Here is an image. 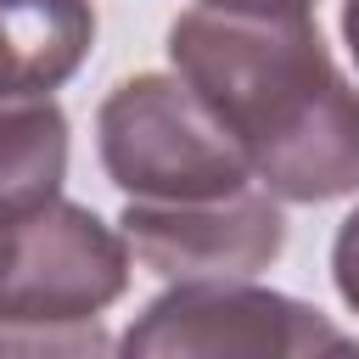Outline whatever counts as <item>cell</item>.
Listing matches in <instances>:
<instances>
[{
	"label": "cell",
	"mask_w": 359,
	"mask_h": 359,
	"mask_svg": "<svg viewBox=\"0 0 359 359\" xmlns=\"http://www.w3.org/2000/svg\"><path fill=\"white\" fill-rule=\"evenodd\" d=\"M174 73L213 107L280 202H337L359 191V90L331 62L314 17L180 11Z\"/></svg>",
	"instance_id": "cell-1"
},
{
	"label": "cell",
	"mask_w": 359,
	"mask_h": 359,
	"mask_svg": "<svg viewBox=\"0 0 359 359\" xmlns=\"http://www.w3.org/2000/svg\"><path fill=\"white\" fill-rule=\"evenodd\" d=\"M129 241L79 202L6 230L0 258V353H107L95 314L129 292Z\"/></svg>",
	"instance_id": "cell-2"
},
{
	"label": "cell",
	"mask_w": 359,
	"mask_h": 359,
	"mask_svg": "<svg viewBox=\"0 0 359 359\" xmlns=\"http://www.w3.org/2000/svg\"><path fill=\"white\" fill-rule=\"evenodd\" d=\"M95 146L123 202H208L252 185L247 151L180 73L112 84L95 112Z\"/></svg>",
	"instance_id": "cell-3"
},
{
	"label": "cell",
	"mask_w": 359,
	"mask_h": 359,
	"mask_svg": "<svg viewBox=\"0 0 359 359\" xmlns=\"http://www.w3.org/2000/svg\"><path fill=\"white\" fill-rule=\"evenodd\" d=\"M353 348L359 337L337 331L314 303L252 280H174L118 342L129 359H309Z\"/></svg>",
	"instance_id": "cell-4"
},
{
	"label": "cell",
	"mask_w": 359,
	"mask_h": 359,
	"mask_svg": "<svg viewBox=\"0 0 359 359\" xmlns=\"http://www.w3.org/2000/svg\"><path fill=\"white\" fill-rule=\"evenodd\" d=\"M264 185L208 202H123V241L157 280H252L286 247V219Z\"/></svg>",
	"instance_id": "cell-5"
},
{
	"label": "cell",
	"mask_w": 359,
	"mask_h": 359,
	"mask_svg": "<svg viewBox=\"0 0 359 359\" xmlns=\"http://www.w3.org/2000/svg\"><path fill=\"white\" fill-rule=\"evenodd\" d=\"M95 45L90 0H0V107L62 90Z\"/></svg>",
	"instance_id": "cell-6"
},
{
	"label": "cell",
	"mask_w": 359,
	"mask_h": 359,
	"mask_svg": "<svg viewBox=\"0 0 359 359\" xmlns=\"http://www.w3.org/2000/svg\"><path fill=\"white\" fill-rule=\"evenodd\" d=\"M67 180V118L50 95L0 107V230L45 213Z\"/></svg>",
	"instance_id": "cell-7"
},
{
	"label": "cell",
	"mask_w": 359,
	"mask_h": 359,
	"mask_svg": "<svg viewBox=\"0 0 359 359\" xmlns=\"http://www.w3.org/2000/svg\"><path fill=\"white\" fill-rule=\"evenodd\" d=\"M331 280H337V297L359 314V208L337 224V241H331Z\"/></svg>",
	"instance_id": "cell-8"
},
{
	"label": "cell",
	"mask_w": 359,
	"mask_h": 359,
	"mask_svg": "<svg viewBox=\"0 0 359 359\" xmlns=\"http://www.w3.org/2000/svg\"><path fill=\"white\" fill-rule=\"evenodd\" d=\"M213 11H241V17H314L320 0H202Z\"/></svg>",
	"instance_id": "cell-9"
},
{
	"label": "cell",
	"mask_w": 359,
	"mask_h": 359,
	"mask_svg": "<svg viewBox=\"0 0 359 359\" xmlns=\"http://www.w3.org/2000/svg\"><path fill=\"white\" fill-rule=\"evenodd\" d=\"M342 45H348V56L359 67V0H342Z\"/></svg>",
	"instance_id": "cell-10"
},
{
	"label": "cell",
	"mask_w": 359,
	"mask_h": 359,
	"mask_svg": "<svg viewBox=\"0 0 359 359\" xmlns=\"http://www.w3.org/2000/svg\"><path fill=\"white\" fill-rule=\"evenodd\" d=\"M0 258H6V230H0Z\"/></svg>",
	"instance_id": "cell-11"
}]
</instances>
